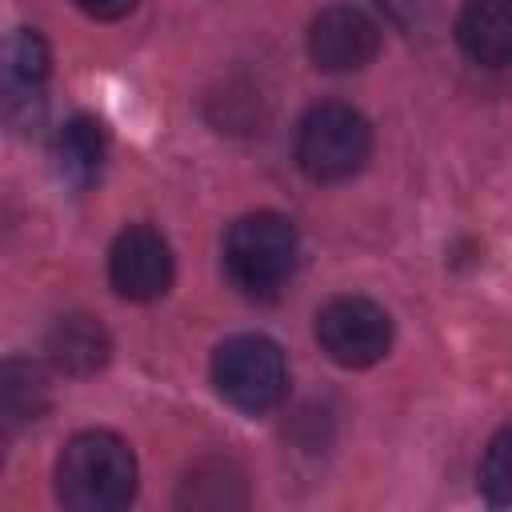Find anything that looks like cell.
<instances>
[{
    "instance_id": "obj_1",
    "label": "cell",
    "mask_w": 512,
    "mask_h": 512,
    "mask_svg": "<svg viewBox=\"0 0 512 512\" xmlns=\"http://www.w3.org/2000/svg\"><path fill=\"white\" fill-rule=\"evenodd\" d=\"M56 492L72 512H116L136 496V456L104 428L80 432L56 460Z\"/></svg>"
},
{
    "instance_id": "obj_2",
    "label": "cell",
    "mask_w": 512,
    "mask_h": 512,
    "mask_svg": "<svg viewBox=\"0 0 512 512\" xmlns=\"http://www.w3.org/2000/svg\"><path fill=\"white\" fill-rule=\"evenodd\" d=\"M296 256H300L296 228L276 212L240 216L224 240V272L252 300H272L280 288H288L296 272Z\"/></svg>"
},
{
    "instance_id": "obj_3",
    "label": "cell",
    "mask_w": 512,
    "mask_h": 512,
    "mask_svg": "<svg viewBox=\"0 0 512 512\" xmlns=\"http://www.w3.org/2000/svg\"><path fill=\"white\" fill-rule=\"evenodd\" d=\"M372 156V128L348 104H316L296 128V160L316 184L356 176Z\"/></svg>"
},
{
    "instance_id": "obj_4",
    "label": "cell",
    "mask_w": 512,
    "mask_h": 512,
    "mask_svg": "<svg viewBox=\"0 0 512 512\" xmlns=\"http://www.w3.org/2000/svg\"><path fill=\"white\" fill-rule=\"evenodd\" d=\"M212 380H216V392L232 408H240L248 416H260V412H272L284 400L288 364H284V352H280L276 340L244 332V336H232L216 348Z\"/></svg>"
},
{
    "instance_id": "obj_5",
    "label": "cell",
    "mask_w": 512,
    "mask_h": 512,
    "mask_svg": "<svg viewBox=\"0 0 512 512\" xmlns=\"http://www.w3.org/2000/svg\"><path fill=\"white\" fill-rule=\"evenodd\" d=\"M316 340L340 368H372L392 348V320L368 296H332L316 312Z\"/></svg>"
},
{
    "instance_id": "obj_6",
    "label": "cell",
    "mask_w": 512,
    "mask_h": 512,
    "mask_svg": "<svg viewBox=\"0 0 512 512\" xmlns=\"http://www.w3.org/2000/svg\"><path fill=\"white\" fill-rule=\"evenodd\" d=\"M108 280L124 300H156L172 288V248L148 224H128L108 252Z\"/></svg>"
},
{
    "instance_id": "obj_7",
    "label": "cell",
    "mask_w": 512,
    "mask_h": 512,
    "mask_svg": "<svg viewBox=\"0 0 512 512\" xmlns=\"http://www.w3.org/2000/svg\"><path fill=\"white\" fill-rule=\"evenodd\" d=\"M380 52V28L352 4H332L308 24V56L320 72H360Z\"/></svg>"
},
{
    "instance_id": "obj_8",
    "label": "cell",
    "mask_w": 512,
    "mask_h": 512,
    "mask_svg": "<svg viewBox=\"0 0 512 512\" xmlns=\"http://www.w3.org/2000/svg\"><path fill=\"white\" fill-rule=\"evenodd\" d=\"M456 40L480 68L512 64V0H468L456 16Z\"/></svg>"
},
{
    "instance_id": "obj_9",
    "label": "cell",
    "mask_w": 512,
    "mask_h": 512,
    "mask_svg": "<svg viewBox=\"0 0 512 512\" xmlns=\"http://www.w3.org/2000/svg\"><path fill=\"white\" fill-rule=\"evenodd\" d=\"M108 352H112V340L104 324L88 312H68L48 328V360L60 372L88 376L108 364Z\"/></svg>"
},
{
    "instance_id": "obj_10",
    "label": "cell",
    "mask_w": 512,
    "mask_h": 512,
    "mask_svg": "<svg viewBox=\"0 0 512 512\" xmlns=\"http://www.w3.org/2000/svg\"><path fill=\"white\" fill-rule=\"evenodd\" d=\"M48 76V44L40 40V32L20 28L12 32L8 48H4V80H8V120L16 124L20 108L24 116H40V84Z\"/></svg>"
},
{
    "instance_id": "obj_11",
    "label": "cell",
    "mask_w": 512,
    "mask_h": 512,
    "mask_svg": "<svg viewBox=\"0 0 512 512\" xmlns=\"http://www.w3.org/2000/svg\"><path fill=\"white\" fill-rule=\"evenodd\" d=\"M56 172L68 188H88L104 168V132L92 116H72L52 144Z\"/></svg>"
},
{
    "instance_id": "obj_12",
    "label": "cell",
    "mask_w": 512,
    "mask_h": 512,
    "mask_svg": "<svg viewBox=\"0 0 512 512\" xmlns=\"http://www.w3.org/2000/svg\"><path fill=\"white\" fill-rule=\"evenodd\" d=\"M0 408H4V424L20 428L28 420H40V412L48 408V376L40 364L12 356L0 372Z\"/></svg>"
},
{
    "instance_id": "obj_13",
    "label": "cell",
    "mask_w": 512,
    "mask_h": 512,
    "mask_svg": "<svg viewBox=\"0 0 512 512\" xmlns=\"http://www.w3.org/2000/svg\"><path fill=\"white\" fill-rule=\"evenodd\" d=\"M480 492L488 504H512V420L488 440L480 460Z\"/></svg>"
},
{
    "instance_id": "obj_14",
    "label": "cell",
    "mask_w": 512,
    "mask_h": 512,
    "mask_svg": "<svg viewBox=\"0 0 512 512\" xmlns=\"http://www.w3.org/2000/svg\"><path fill=\"white\" fill-rule=\"evenodd\" d=\"M376 8H384V16L400 28H420L432 16V0H376Z\"/></svg>"
},
{
    "instance_id": "obj_15",
    "label": "cell",
    "mask_w": 512,
    "mask_h": 512,
    "mask_svg": "<svg viewBox=\"0 0 512 512\" xmlns=\"http://www.w3.org/2000/svg\"><path fill=\"white\" fill-rule=\"evenodd\" d=\"M72 4L88 16H96V20H120L136 8V0H72Z\"/></svg>"
}]
</instances>
